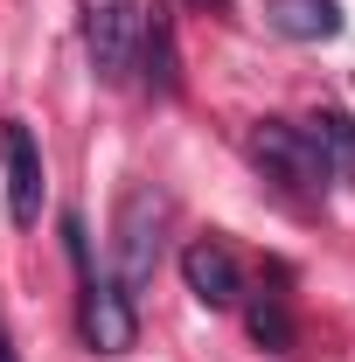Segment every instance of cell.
<instances>
[{
	"label": "cell",
	"mask_w": 355,
	"mask_h": 362,
	"mask_svg": "<svg viewBox=\"0 0 355 362\" xmlns=\"http://www.w3.org/2000/svg\"><path fill=\"white\" fill-rule=\"evenodd\" d=\"M244 153L265 168V181H279L286 195H320L334 168H327V153L313 146L307 126H293V119H258L251 133H244Z\"/></svg>",
	"instance_id": "1"
},
{
	"label": "cell",
	"mask_w": 355,
	"mask_h": 362,
	"mask_svg": "<svg viewBox=\"0 0 355 362\" xmlns=\"http://www.w3.org/2000/svg\"><path fill=\"white\" fill-rule=\"evenodd\" d=\"M161 230H168V195L161 188H126L119 202V286L139 293L161 265Z\"/></svg>",
	"instance_id": "2"
},
{
	"label": "cell",
	"mask_w": 355,
	"mask_h": 362,
	"mask_svg": "<svg viewBox=\"0 0 355 362\" xmlns=\"http://www.w3.org/2000/svg\"><path fill=\"white\" fill-rule=\"evenodd\" d=\"M77 334H84L91 356H126L139 341V307L119 279H98L84 272V300H77Z\"/></svg>",
	"instance_id": "3"
},
{
	"label": "cell",
	"mask_w": 355,
	"mask_h": 362,
	"mask_svg": "<svg viewBox=\"0 0 355 362\" xmlns=\"http://www.w3.org/2000/svg\"><path fill=\"white\" fill-rule=\"evenodd\" d=\"M133 49H139V0H84V56L105 84L133 77Z\"/></svg>",
	"instance_id": "4"
},
{
	"label": "cell",
	"mask_w": 355,
	"mask_h": 362,
	"mask_svg": "<svg viewBox=\"0 0 355 362\" xmlns=\"http://www.w3.org/2000/svg\"><path fill=\"white\" fill-rule=\"evenodd\" d=\"M0 175H7V216L21 230L42 223V195H49V175H42V146L21 119L0 126Z\"/></svg>",
	"instance_id": "5"
},
{
	"label": "cell",
	"mask_w": 355,
	"mask_h": 362,
	"mask_svg": "<svg viewBox=\"0 0 355 362\" xmlns=\"http://www.w3.org/2000/svg\"><path fill=\"white\" fill-rule=\"evenodd\" d=\"M133 70L146 98H175L181 90V49H175V14L153 0V7H139V49H133Z\"/></svg>",
	"instance_id": "6"
},
{
	"label": "cell",
	"mask_w": 355,
	"mask_h": 362,
	"mask_svg": "<svg viewBox=\"0 0 355 362\" xmlns=\"http://www.w3.org/2000/svg\"><path fill=\"white\" fill-rule=\"evenodd\" d=\"M181 279H188V293H195L202 307H216V314L244 300V272L230 258V244H216V237H195V244L181 251Z\"/></svg>",
	"instance_id": "7"
},
{
	"label": "cell",
	"mask_w": 355,
	"mask_h": 362,
	"mask_svg": "<svg viewBox=\"0 0 355 362\" xmlns=\"http://www.w3.org/2000/svg\"><path fill=\"white\" fill-rule=\"evenodd\" d=\"M265 21L286 42H334L342 35V0H272Z\"/></svg>",
	"instance_id": "8"
},
{
	"label": "cell",
	"mask_w": 355,
	"mask_h": 362,
	"mask_svg": "<svg viewBox=\"0 0 355 362\" xmlns=\"http://www.w3.org/2000/svg\"><path fill=\"white\" fill-rule=\"evenodd\" d=\"M244 327H251V341H258L265 356H293V341H300L286 293H251V300H244Z\"/></svg>",
	"instance_id": "9"
},
{
	"label": "cell",
	"mask_w": 355,
	"mask_h": 362,
	"mask_svg": "<svg viewBox=\"0 0 355 362\" xmlns=\"http://www.w3.org/2000/svg\"><path fill=\"white\" fill-rule=\"evenodd\" d=\"M313 133V146L327 153V168H334V181H355V119L349 112H334V105H320L313 119H300Z\"/></svg>",
	"instance_id": "10"
},
{
	"label": "cell",
	"mask_w": 355,
	"mask_h": 362,
	"mask_svg": "<svg viewBox=\"0 0 355 362\" xmlns=\"http://www.w3.org/2000/svg\"><path fill=\"white\" fill-rule=\"evenodd\" d=\"M0 362H14V341H7V320H0Z\"/></svg>",
	"instance_id": "11"
},
{
	"label": "cell",
	"mask_w": 355,
	"mask_h": 362,
	"mask_svg": "<svg viewBox=\"0 0 355 362\" xmlns=\"http://www.w3.org/2000/svg\"><path fill=\"white\" fill-rule=\"evenodd\" d=\"M195 7H230V0H195Z\"/></svg>",
	"instance_id": "12"
}]
</instances>
